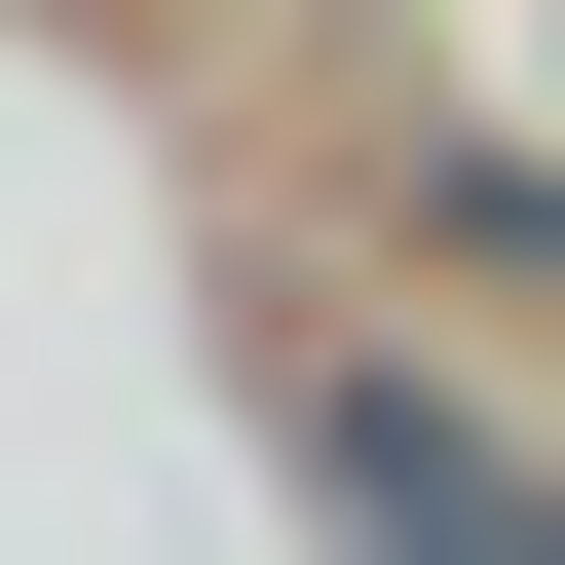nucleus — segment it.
<instances>
[{
  "label": "nucleus",
  "instance_id": "nucleus-1",
  "mask_svg": "<svg viewBox=\"0 0 565 565\" xmlns=\"http://www.w3.org/2000/svg\"><path fill=\"white\" fill-rule=\"evenodd\" d=\"M340 490H377V565H565V490L452 452V415H340Z\"/></svg>",
  "mask_w": 565,
  "mask_h": 565
}]
</instances>
